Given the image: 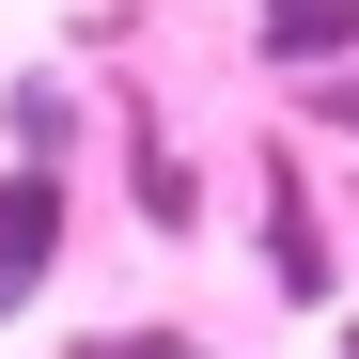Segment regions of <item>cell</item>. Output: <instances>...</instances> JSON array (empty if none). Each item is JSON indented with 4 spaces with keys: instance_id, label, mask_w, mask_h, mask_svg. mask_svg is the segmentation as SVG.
Instances as JSON below:
<instances>
[{
    "instance_id": "cell-1",
    "label": "cell",
    "mask_w": 359,
    "mask_h": 359,
    "mask_svg": "<svg viewBox=\"0 0 359 359\" xmlns=\"http://www.w3.org/2000/svg\"><path fill=\"white\" fill-rule=\"evenodd\" d=\"M63 266H79V188L0 156V328L47 313V297H63Z\"/></svg>"
},
{
    "instance_id": "cell-2",
    "label": "cell",
    "mask_w": 359,
    "mask_h": 359,
    "mask_svg": "<svg viewBox=\"0 0 359 359\" xmlns=\"http://www.w3.org/2000/svg\"><path fill=\"white\" fill-rule=\"evenodd\" d=\"M79 141H94V109H79L63 63H16V79H0V156H16V172H63Z\"/></svg>"
},
{
    "instance_id": "cell-3",
    "label": "cell",
    "mask_w": 359,
    "mask_h": 359,
    "mask_svg": "<svg viewBox=\"0 0 359 359\" xmlns=\"http://www.w3.org/2000/svg\"><path fill=\"white\" fill-rule=\"evenodd\" d=\"M250 63H266V79H328V63H359V0H250Z\"/></svg>"
},
{
    "instance_id": "cell-4",
    "label": "cell",
    "mask_w": 359,
    "mask_h": 359,
    "mask_svg": "<svg viewBox=\"0 0 359 359\" xmlns=\"http://www.w3.org/2000/svg\"><path fill=\"white\" fill-rule=\"evenodd\" d=\"M266 281L297 297V313H328V297H344V250H328V219L297 203V188H266Z\"/></svg>"
},
{
    "instance_id": "cell-5",
    "label": "cell",
    "mask_w": 359,
    "mask_h": 359,
    "mask_svg": "<svg viewBox=\"0 0 359 359\" xmlns=\"http://www.w3.org/2000/svg\"><path fill=\"white\" fill-rule=\"evenodd\" d=\"M126 203H141L156 234H203V172H188V156H172V141L141 126V141H126Z\"/></svg>"
},
{
    "instance_id": "cell-6",
    "label": "cell",
    "mask_w": 359,
    "mask_h": 359,
    "mask_svg": "<svg viewBox=\"0 0 359 359\" xmlns=\"http://www.w3.org/2000/svg\"><path fill=\"white\" fill-rule=\"evenodd\" d=\"M79 359H203V328H94Z\"/></svg>"
},
{
    "instance_id": "cell-7",
    "label": "cell",
    "mask_w": 359,
    "mask_h": 359,
    "mask_svg": "<svg viewBox=\"0 0 359 359\" xmlns=\"http://www.w3.org/2000/svg\"><path fill=\"white\" fill-rule=\"evenodd\" d=\"M297 94H313V126H328V141H359V63H328V79H297Z\"/></svg>"
},
{
    "instance_id": "cell-8",
    "label": "cell",
    "mask_w": 359,
    "mask_h": 359,
    "mask_svg": "<svg viewBox=\"0 0 359 359\" xmlns=\"http://www.w3.org/2000/svg\"><path fill=\"white\" fill-rule=\"evenodd\" d=\"M344 359H359V313H344Z\"/></svg>"
}]
</instances>
